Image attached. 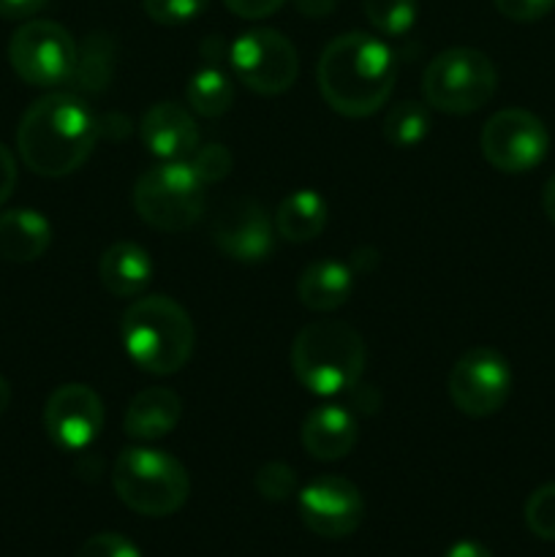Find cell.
<instances>
[{"label":"cell","mask_w":555,"mask_h":557,"mask_svg":"<svg viewBox=\"0 0 555 557\" xmlns=\"http://www.w3.org/2000/svg\"><path fill=\"white\" fill-rule=\"evenodd\" d=\"M397 79L395 52L370 33H343L332 38L316 65L319 92L343 117H370L392 96Z\"/></svg>","instance_id":"obj_1"},{"label":"cell","mask_w":555,"mask_h":557,"mask_svg":"<svg viewBox=\"0 0 555 557\" xmlns=\"http://www.w3.org/2000/svg\"><path fill=\"white\" fill-rule=\"evenodd\" d=\"M98 120L76 92H47L27 107L16 128L22 163L41 177L74 174L96 147Z\"/></svg>","instance_id":"obj_2"},{"label":"cell","mask_w":555,"mask_h":557,"mask_svg":"<svg viewBox=\"0 0 555 557\" xmlns=\"http://www.w3.org/2000/svg\"><path fill=\"white\" fill-rule=\"evenodd\" d=\"M120 337L131 362L152 375H174L194 357L196 330L190 315L169 297H141L128 305Z\"/></svg>","instance_id":"obj_3"},{"label":"cell","mask_w":555,"mask_h":557,"mask_svg":"<svg viewBox=\"0 0 555 557\" xmlns=\"http://www.w3.org/2000/svg\"><path fill=\"white\" fill-rule=\"evenodd\" d=\"M365 341L343 321H313L303 326L292 346L294 379L319 397L354 389L362 379Z\"/></svg>","instance_id":"obj_4"},{"label":"cell","mask_w":555,"mask_h":557,"mask_svg":"<svg viewBox=\"0 0 555 557\" xmlns=\"http://www.w3.org/2000/svg\"><path fill=\"white\" fill-rule=\"evenodd\" d=\"M114 495L141 517H169L185 506L190 476L183 462L152 446H128L112 468Z\"/></svg>","instance_id":"obj_5"},{"label":"cell","mask_w":555,"mask_h":557,"mask_svg":"<svg viewBox=\"0 0 555 557\" xmlns=\"http://www.w3.org/2000/svg\"><path fill=\"white\" fill-rule=\"evenodd\" d=\"M498 90V69L484 52L455 47L435 54L422 74L424 103L444 114H473Z\"/></svg>","instance_id":"obj_6"},{"label":"cell","mask_w":555,"mask_h":557,"mask_svg":"<svg viewBox=\"0 0 555 557\" xmlns=\"http://www.w3.org/2000/svg\"><path fill=\"white\" fill-rule=\"evenodd\" d=\"M205 183L188 161H163L134 185V210L158 232H185L205 215Z\"/></svg>","instance_id":"obj_7"},{"label":"cell","mask_w":555,"mask_h":557,"mask_svg":"<svg viewBox=\"0 0 555 557\" xmlns=\"http://www.w3.org/2000/svg\"><path fill=\"white\" fill-rule=\"evenodd\" d=\"M76 54L79 47L74 36L52 20H27L16 27L9 41L11 69L33 87L69 85Z\"/></svg>","instance_id":"obj_8"},{"label":"cell","mask_w":555,"mask_h":557,"mask_svg":"<svg viewBox=\"0 0 555 557\" xmlns=\"http://www.w3.org/2000/svg\"><path fill=\"white\" fill-rule=\"evenodd\" d=\"M234 76L259 96H281L297 82L299 54L283 33L256 27L229 47Z\"/></svg>","instance_id":"obj_9"},{"label":"cell","mask_w":555,"mask_h":557,"mask_svg":"<svg viewBox=\"0 0 555 557\" xmlns=\"http://www.w3.org/2000/svg\"><path fill=\"white\" fill-rule=\"evenodd\" d=\"M446 392H449L452 406L466 417H493L511 395L509 362L495 348H471L452 364Z\"/></svg>","instance_id":"obj_10"},{"label":"cell","mask_w":555,"mask_h":557,"mask_svg":"<svg viewBox=\"0 0 555 557\" xmlns=\"http://www.w3.org/2000/svg\"><path fill=\"white\" fill-rule=\"evenodd\" d=\"M484 161L504 174H526L547 158L550 134L542 120L528 109H501L484 123Z\"/></svg>","instance_id":"obj_11"},{"label":"cell","mask_w":555,"mask_h":557,"mask_svg":"<svg viewBox=\"0 0 555 557\" xmlns=\"http://www.w3.org/2000/svg\"><path fill=\"white\" fill-rule=\"evenodd\" d=\"M299 520L321 539H348L365 520V498L346 476H316L297 493Z\"/></svg>","instance_id":"obj_12"},{"label":"cell","mask_w":555,"mask_h":557,"mask_svg":"<svg viewBox=\"0 0 555 557\" xmlns=\"http://www.w3.org/2000/svg\"><path fill=\"white\" fill-rule=\"evenodd\" d=\"M44 430L63 451H85L103 430V403L87 384H63L44 406Z\"/></svg>","instance_id":"obj_13"},{"label":"cell","mask_w":555,"mask_h":557,"mask_svg":"<svg viewBox=\"0 0 555 557\" xmlns=\"http://www.w3.org/2000/svg\"><path fill=\"white\" fill-rule=\"evenodd\" d=\"M212 243L226 259L243 264H259L272 253L275 245V223L264 212V207L254 199L226 201L212 218Z\"/></svg>","instance_id":"obj_14"},{"label":"cell","mask_w":555,"mask_h":557,"mask_svg":"<svg viewBox=\"0 0 555 557\" xmlns=\"http://www.w3.org/2000/svg\"><path fill=\"white\" fill-rule=\"evenodd\" d=\"M139 136L147 150L161 161H188L201 145L199 125L190 117V109L174 101H161L147 109Z\"/></svg>","instance_id":"obj_15"},{"label":"cell","mask_w":555,"mask_h":557,"mask_svg":"<svg viewBox=\"0 0 555 557\" xmlns=\"http://www.w3.org/2000/svg\"><path fill=\"white\" fill-rule=\"evenodd\" d=\"M359 424L348 408L326 403L313 408L299 428L305 451L319 462H337L357 446Z\"/></svg>","instance_id":"obj_16"},{"label":"cell","mask_w":555,"mask_h":557,"mask_svg":"<svg viewBox=\"0 0 555 557\" xmlns=\"http://www.w3.org/2000/svg\"><path fill=\"white\" fill-rule=\"evenodd\" d=\"M183 417V400L166 386H150L131 397L123 417V430L131 441H158L172 433Z\"/></svg>","instance_id":"obj_17"},{"label":"cell","mask_w":555,"mask_h":557,"mask_svg":"<svg viewBox=\"0 0 555 557\" xmlns=\"http://www.w3.org/2000/svg\"><path fill=\"white\" fill-rule=\"evenodd\" d=\"M98 277H101V286L112 297H141L152 281V259L141 245L114 243L101 253Z\"/></svg>","instance_id":"obj_18"},{"label":"cell","mask_w":555,"mask_h":557,"mask_svg":"<svg viewBox=\"0 0 555 557\" xmlns=\"http://www.w3.org/2000/svg\"><path fill=\"white\" fill-rule=\"evenodd\" d=\"M354 272L343 261H313L299 272L297 299L313 313H332L351 299Z\"/></svg>","instance_id":"obj_19"},{"label":"cell","mask_w":555,"mask_h":557,"mask_svg":"<svg viewBox=\"0 0 555 557\" xmlns=\"http://www.w3.org/2000/svg\"><path fill=\"white\" fill-rule=\"evenodd\" d=\"M52 243V226L38 210H5L0 212V259L27 264L47 253Z\"/></svg>","instance_id":"obj_20"},{"label":"cell","mask_w":555,"mask_h":557,"mask_svg":"<svg viewBox=\"0 0 555 557\" xmlns=\"http://www.w3.org/2000/svg\"><path fill=\"white\" fill-rule=\"evenodd\" d=\"M118 63V44L107 33H90L82 41L79 54H76L74 74H71L69 87L76 96H98L109 87Z\"/></svg>","instance_id":"obj_21"},{"label":"cell","mask_w":555,"mask_h":557,"mask_svg":"<svg viewBox=\"0 0 555 557\" xmlns=\"http://www.w3.org/2000/svg\"><path fill=\"white\" fill-rule=\"evenodd\" d=\"M326 228V201L316 190L288 194L275 212V232L286 243H310Z\"/></svg>","instance_id":"obj_22"},{"label":"cell","mask_w":555,"mask_h":557,"mask_svg":"<svg viewBox=\"0 0 555 557\" xmlns=\"http://www.w3.org/2000/svg\"><path fill=\"white\" fill-rule=\"evenodd\" d=\"M185 101H188L190 112H196L199 117H207V120L223 117L234 103V85L221 69L207 65V69H199L188 79V87H185Z\"/></svg>","instance_id":"obj_23"},{"label":"cell","mask_w":555,"mask_h":557,"mask_svg":"<svg viewBox=\"0 0 555 557\" xmlns=\"http://www.w3.org/2000/svg\"><path fill=\"white\" fill-rule=\"evenodd\" d=\"M430 134V109L422 101H400L386 112L384 136L397 150L422 145Z\"/></svg>","instance_id":"obj_24"},{"label":"cell","mask_w":555,"mask_h":557,"mask_svg":"<svg viewBox=\"0 0 555 557\" xmlns=\"http://www.w3.org/2000/svg\"><path fill=\"white\" fill-rule=\"evenodd\" d=\"M362 11L381 36H406L417 22V0H362Z\"/></svg>","instance_id":"obj_25"},{"label":"cell","mask_w":555,"mask_h":557,"mask_svg":"<svg viewBox=\"0 0 555 557\" xmlns=\"http://www.w3.org/2000/svg\"><path fill=\"white\" fill-rule=\"evenodd\" d=\"M254 487L256 493L264 500H270V504H283V500H288L292 495L299 493L297 473H294V468L288 466V462L281 460L264 462V466L256 471Z\"/></svg>","instance_id":"obj_26"},{"label":"cell","mask_w":555,"mask_h":557,"mask_svg":"<svg viewBox=\"0 0 555 557\" xmlns=\"http://www.w3.org/2000/svg\"><path fill=\"white\" fill-rule=\"evenodd\" d=\"M526 525L542 542H555V482L542 484L528 495Z\"/></svg>","instance_id":"obj_27"},{"label":"cell","mask_w":555,"mask_h":557,"mask_svg":"<svg viewBox=\"0 0 555 557\" xmlns=\"http://www.w3.org/2000/svg\"><path fill=\"white\" fill-rule=\"evenodd\" d=\"M210 0H141V9L156 25L180 27L199 20L207 11Z\"/></svg>","instance_id":"obj_28"},{"label":"cell","mask_w":555,"mask_h":557,"mask_svg":"<svg viewBox=\"0 0 555 557\" xmlns=\"http://www.w3.org/2000/svg\"><path fill=\"white\" fill-rule=\"evenodd\" d=\"M188 166L194 169L196 177H199L201 183L210 185L221 183V180H226L229 174H232L234 158L226 147L218 145V141H210V145L196 147L194 156L188 158Z\"/></svg>","instance_id":"obj_29"},{"label":"cell","mask_w":555,"mask_h":557,"mask_svg":"<svg viewBox=\"0 0 555 557\" xmlns=\"http://www.w3.org/2000/svg\"><path fill=\"white\" fill-rule=\"evenodd\" d=\"M74 557H141V553L131 539L107 531L85 539Z\"/></svg>","instance_id":"obj_30"},{"label":"cell","mask_w":555,"mask_h":557,"mask_svg":"<svg viewBox=\"0 0 555 557\" xmlns=\"http://www.w3.org/2000/svg\"><path fill=\"white\" fill-rule=\"evenodd\" d=\"M493 5L511 22H536L555 9V0H493Z\"/></svg>","instance_id":"obj_31"},{"label":"cell","mask_w":555,"mask_h":557,"mask_svg":"<svg viewBox=\"0 0 555 557\" xmlns=\"http://www.w3.org/2000/svg\"><path fill=\"white\" fill-rule=\"evenodd\" d=\"M232 14L243 16V20H267L275 14L286 0H223Z\"/></svg>","instance_id":"obj_32"},{"label":"cell","mask_w":555,"mask_h":557,"mask_svg":"<svg viewBox=\"0 0 555 557\" xmlns=\"http://www.w3.org/2000/svg\"><path fill=\"white\" fill-rule=\"evenodd\" d=\"M16 188V158L5 145H0V207L11 199Z\"/></svg>","instance_id":"obj_33"},{"label":"cell","mask_w":555,"mask_h":557,"mask_svg":"<svg viewBox=\"0 0 555 557\" xmlns=\"http://www.w3.org/2000/svg\"><path fill=\"white\" fill-rule=\"evenodd\" d=\"M49 0H0V20H30Z\"/></svg>","instance_id":"obj_34"},{"label":"cell","mask_w":555,"mask_h":557,"mask_svg":"<svg viewBox=\"0 0 555 557\" xmlns=\"http://www.w3.org/2000/svg\"><path fill=\"white\" fill-rule=\"evenodd\" d=\"M292 3L308 20H326L335 11L337 0H292Z\"/></svg>","instance_id":"obj_35"},{"label":"cell","mask_w":555,"mask_h":557,"mask_svg":"<svg viewBox=\"0 0 555 557\" xmlns=\"http://www.w3.org/2000/svg\"><path fill=\"white\" fill-rule=\"evenodd\" d=\"M444 557H493V553L484 544L473 542V539H462V542L452 544Z\"/></svg>","instance_id":"obj_36"},{"label":"cell","mask_w":555,"mask_h":557,"mask_svg":"<svg viewBox=\"0 0 555 557\" xmlns=\"http://www.w3.org/2000/svg\"><path fill=\"white\" fill-rule=\"evenodd\" d=\"M542 210H544V215H547L550 221L555 223V174L547 180V183H544V190H542Z\"/></svg>","instance_id":"obj_37"},{"label":"cell","mask_w":555,"mask_h":557,"mask_svg":"<svg viewBox=\"0 0 555 557\" xmlns=\"http://www.w3.org/2000/svg\"><path fill=\"white\" fill-rule=\"evenodd\" d=\"M9 403H11V386H9V381H5L3 375H0V417H3V413H5Z\"/></svg>","instance_id":"obj_38"}]
</instances>
